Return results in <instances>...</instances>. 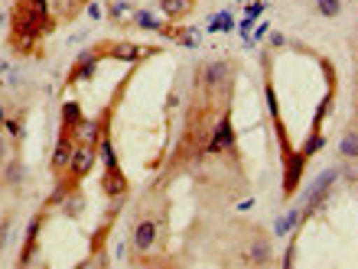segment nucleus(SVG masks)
<instances>
[{
  "mask_svg": "<svg viewBox=\"0 0 358 269\" xmlns=\"http://www.w3.org/2000/svg\"><path fill=\"white\" fill-rule=\"evenodd\" d=\"M94 162H98V146H92V143H76L72 159H69V169H66L69 178H72V182H82L94 169Z\"/></svg>",
  "mask_w": 358,
  "mask_h": 269,
  "instance_id": "1",
  "label": "nucleus"
},
{
  "mask_svg": "<svg viewBox=\"0 0 358 269\" xmlns=\"http://www.w3.org/2000/svg\"><path fill=\"white\" fill-rule=\"evenodd\" d=\"M231 78H235V72H231V62H225V59L208 62L206 72H202V84L212 88V91H228V88H231Z\"/></svg>",
  "mask_w": 358,
  "mask_h": 269,
  "instance_id": "2",
  "label": "nucleus"
},
{
  "mask_svg": "<svg viewBox=\"0 0 358 269\" xmlns=\"http://www.w3.org/2000/svg\"><path fill=\"white\" fill-rule=\"evenodd\" d=\"M157 237H160V224H157V217H143V221L134 224L131 243H134V250H137V253L153 250V243H157Z\"/></svg>",
  "mask_w": 358,
  "mask_h": 269,
  "instance_id": "3",
  "label": "nucleus"
},
{
  "mask_svg": "<svg viewBox=\"0 0 358 269\" xmlns=\"http://www.w3.org/2000/svg\"><path fill=\"white\" fill-rule=\"evenodd\" d=\"M235 146V130H231V121H228V114L222 121L215 123V130H212V139H208V153H225V149Z\"/></svg>",
  "mask_w": 358,
  "mask_h": 269,
  "instance_id": "4",
  "label": "nucleus"
},
{
  "mask_svg": "<svg viewBox=\"0 0 358 269\" xmlns=\"http://www.w3.org/2000/svg\"><path fill=\"white\" fill-rule=\"evenodd\" d=\"M72 149H76L72 137H69V133H62V137H59V143H56V149H52V159H49V166H52V172H56V176H62V172L69 169Z\"/></svg>",
  "mask_w": 358,
  "mask_h": 269,
  "instance_id": "5",
  "label": "nucleus"
},
{
  "mask_svg": "<svg viewBox=\"0 0 358 269\" xmlns=\"http://www.w3.org/2000/svg\"><path fill=\"white\" fill-rule=\"evenodd\" d=\"M303 166H306V156H303V153L287 156V169H283V192H287V195H293V188L300 185Z\"/></svg>",
  "mask_w": 358,
  "mask_h": 269,
  "instance_id": "6",
  "label": "nucleus"
},
{
  "mask_svg": "<svg viewBox=\"0 0 358 269\" xmlns=\"http://www.w3.org/2000/svg\"><path fill=\"white\" fill-rule=\"evenodd\" d=\"M108 52H111V59H117V62H137L141 56H153V49H143V46H137V43H127V39L114 43Z\"/></svg>",
  "mask_w": 358,
  "mask_h": 269,
  "instance_id": "7",
  "label": "nucleus"
},
{
  "mask_svg": "<svg viewBox=\"0 0 358 269\" xmlns=\"http://www.w3.org/2000/svg\"><path fill=\"white\" fill-rule=\"evenodd\" d=\"M69 137H76L78 143H92V146H98V139H101V123H98V121H85V117H82V121L69 130Z\"/></svg>",
  "mask_w": 358,
  "mask_h": 269,
  "instance_id": "8",
  "label": "nucleus"
},
{
  "mask_svg": "<svg viewBox=\"0 0 358 269\" xmlns=\"http://www.w3.org/2000/svg\"><path fill=\"white\" fill-rule=\"evenodd\" d=\"M248 260L255 263V266H267L273 260V243L267 237H255L251 247H248Z\"/></svg>",
  "mask_w": 358,
  "mask_h": 269,
  "instance_id": "9",
  "label": "nucleus"
},
{
  "mask_svg": "<svg viewBox=\"0 0 358 269\" xmlns=\"http://www.w3.org/2000/svg\"><path fill=\"white\" fill-rule=\"evenodd\" d=\"M98 56H101V52H94V49H88V52H82V56L76 59V68H72V82H82V78H92V75H94V66H98Z\"/></svg>",
  "mask_w": 358,
  "mask_h": 269,
  "instance_id": "10",
  "label": "nucleus"
},
{
  "mask_svg": "<svg viewBox=\"0 0 358 269\" xmlns=\"http://www.w3.org/2000/svg\"><path fill=\"white\" fill-rule=\"evenodd\" d=\"M303 224V211L300 208H290V211L283 214V217H277V224H273V233H277V237H287V233H296V227H300Z\"/></svg>",
  "mask_w": 358,
  "mask_h": 269,
  "instance_id": "11",
  "label": "nucleus"
},
{
  "mask_svg": "<svg viewBox=\"0 0 358 269\" xmlns=\"http://www.w3.org/2000/svg\"><path fill=\"white\" fill-rule=\"evenodd\" d=\"M196 0H160V13L166 20H186Z\"/></svg>",
  "mask_w": 358,
  "mask_h": 269,
  "instance_id": "12",
  "label": "nucleus"
},
{
  "mask_svg": "<svg viewBox=\"0 0 358 269\" xmlns=\"http://www.w3.org/2000/svg\"><path fill=\"white\" fill-rule=\"evenodd\" d=\"M104 192L114 198H124L127 192V178L121 176V169H108V176H104Z\"/></svg>",
  "mask_w": 358,
  "mask_h": 269,
  "instance_id": "13",
  "label": "nucleus"
},
{
  "mask_svg": "<svg viewBox=\"0 0 358 269\" xmlns=\"http://www.w3.org/2000/svg\"><path fill=\"white\" fill-rule=\"evenodd\" d=\"M23 176H27V169H23V162H20L17 156H10L7 162H3V182L7 185H23Z\"/></svg>",
  "mask_w": 358,
  "mask_h": 269,
  "instance_id": "14",
  "label": "nucleus"
},
{
  "mask_svg": "<svg viewBox=\"0 0 358 269\" xmlns=\"http://www.w3.org/2000/svg\"><path fill=\"white\" fill-rule=\"evenodd\" d=\"M82 211H85V195L72 188V192L66 195V201H62V214H66V217H78Z\"/></svg>",
  "mask_w": 358,
  "mask_h": 269,
  "instance_id": "15",
  "label": "nucleus"
},
{
  "mask_svg": "<svg viewBox=\"0 0 358 269\" xmlns=\"http://www.w3.org/2000/svg\"><path fill=\"white\" fill-rule=\"evenodd\" d=\"M339 153H342V159L355 162V156H358V133L355 130H345V137L339 139Z\"/></svg>",
  "mask_w": 358,
  "mask_h": 269,
  "instance_id": "16",
  "label": "nucleus"
},
{
  "mask_svg": "<svg viewBox=\"0 0 358 269\" xmlns=\"http://www.w3.org/2000/svg\"><path fill=\"white\" fill-rule=\"evenodd\" d=\"M82 117H85V114H82V107H78L76 101H69L66 107H62V127H66V133L72 130V127H76V123L82 121Z\"/></svg>",
  "mask_w": 358,
  "mask_h": 269,
  "instance_id": "17",
  "label": "nucleus"
},
{
  "mask_svg": "<svg viewBox=\"0 0 358 269\" xmlns=\"http://www.w3.org/2000/svg\"><path fill=\"white\" fill-rule=\"evenodd\" d=\"M98 153H101V159H104V169H121L117 166V153H114V146H111V139L108 137L98 139Z\"/></svg>",
  "mask_w": 358,
  "mask_h": 269,
  "instance_id": "18",
  "label": "nucleus"
},
{
  "mask_svg": "<svg viewBox=\"0 0 358 269\" xmlns=\"http://www.w3.org/2000/svg\"><path fill=\"white\" fill-rule=\"evenodd\" d=\"M235 29V20H231V13H218V17L208 20V33H231Z\"/></svg>",
  "mask_w": 358,
  "mask_h": 269,
  "instance_id": "19",
  "label": "nucleus"
},
{
  "mask_svg": "<svg viewBox=\"0 0 358 269\" xmlns=\"http://www.w3.org/2000/svg\"><path fill=\"white\" fill-rule=\"evenodd\" d=\"M322 146H326V137H322L320 130H313V133H310V139L303 143V149H300V153H303V156H306V159H310V156H316V153H320Z\"/></svg>",
  "mask_w": 358,
  "mask_h": 269,
  "instance_id": "20",
  "label": "nucleus"
},
{
  "mask_svg": "<svg viewBox=\"0 0 358 269\" xmlns=\"http://www.w3.org/2000/svg\"><path fill=\"white\" fill-rule=\"evenodd\" d=\"M316 13H320V17H326V20L339 17V13H342V0H316Z\"/></svg>",
  "mask_w": 358,
  "mask_h": 269,
  "instance_id": "21",
  "label": "nucleus"
},
{
  "mask_svg": "<svg viewBox=\"0 0 358 269\" xmlns=\"http://www.w3.org/2000/svg\"><path fill=\"white\" fill-rule=\"evenodd\" d=\"M0 130H7V137L13 139V143H20V139H23V121L7 114V121H3V127H0Z\"/></svg>",
  "mask_w": 358,
  "mask_h": 269,
  "instance_id": "22",
  "label": "nucleus"
},
{
  "mask_svg": "<svg viewBox=\"0 0 358 269\" xmlns=\"http://www.w3.org/2000/svg\"><path fill=\"white\" fill-rule=\"evenodd\" d=\"M134 23H137V26H143V29H163L160 20H153L147 10H134Z\"/></svg>",
  "mask_w": 358,
  "mask_h": 269,
  "instance_id": "23",
  "label": "nucleus"
},
{
  "mask_svg": "<svg viewBox=\"0 0 358 269\" xmlns=\"http://www.w3.org/2000/svg\"><path fill=\"white\" fill-rule=\"evenodd\" d=\"M72 188H76V182H72V178H69V182H62V185H59L56 192L49 195V204H62V201H66V195L72 192Z\"/></svg>",
  "mask_w": 358,
  "mask_h": 269,
  "instance_id": "24",
  "label": "nucleus"
},
{
  "mask_svg": "<svg viewBox=\"0 0 358 269\" xmlns=\"http://www.w3.org/2000/svg\"><path fill=\"white\" fill-rule=\"evenodd\" d=\"M10 233H13V217H0V250L7 247V240H10Z\"/></svg>",
  "mask_w": 358,
  "mask_h": 269,
  "instance_id": "25",
  "label": "nucleus"
},
{
  "mask_svg": "<svg viewBox=\"0 0 358 269\" xmlns=\"http://www.w3.org/2000/svg\"><path fill=\"white\" fill-rule=\"evenodd\" d=\"M179 43H182L186 49H196L199 46V33L196 29H182V33H179Z\"/></svg>",
  "mask_w": 358,
  "mask_h": 269,
  "instance_id": "26",
  "label": "nucleus"
},
{
  "mask_svg": "<svg viewBox=\"0 0 358 269\" xmlns=\"http://www.w3.org/2000/svg\"><path fill=\"white\" fill-rule=\"evenodd\" d=\"M264 7H267L264 0H248L245 13H248V17H251V20H257V17H261V13H264Z\"/></svg>",
  "mask_w": 358,
  "mask_h": 269,
  "instance_id": "27",
  "label": "nucleus"
},
{
  "mask_svg": "<svg viewBox=\"0 0 358 269\" xmlns=\"http://www.w3.org/2000/svg\"><path fill=\"white\" fill-rule=\"evenodd\" d=\"M296 260V243H287V253H283V269H290Z\"/></svg>",
  "mask_w": 358,
  "mask_h": 269,
  "instance_id": "28",
  "label": "nucleus"
},
{
  "mask_svg": "<svg viewBox=\"0 0 358 269\" xmlns=\"http://www.w3.org/2000/svg\"><path fill=\"white\" fill-rule=\"evenodd\" d=\"M7 159H10V137H3V133H0V166H3Z\"/></svg>",
  "mask_w": 358,
  "mask_h": 269,
  "instance_id": "29",
  "label": "nucleus"
},
{
  "mask_svg": "<svg viewBox=\"0 0 358 269\" xmlns=\"http://www.w3.org/2000/svg\"><path fill=\"white\" fill-rule=\"evenodd\" d=\"M85 10H88V17H92V20H101V17H104L101 3H94V0H88V3H85Z\"/></svg>",
  "mask_w": 358,
  "mask_h": 269,
  "instance_id": "30",
  "label": "nucleus"
},
{
  "mask_svg": "<svg viewBox=\"0 0 358 269\" xmlns=\"http://www.w3.org/2000/svg\"><path fill=\"white\" fill-rule=\"evenodd\" d=\"M124 13H127V3H111V17L114 20H121Z\"/></svg>",
  "mask_w": 358,
  "mask_h": 269,
  "instance_id": "31",
  "label": "nucleus"
},
{
  "mask_svg": "<svg viewBox=\"0 0 358 269\" xmlns=\"http://www.w3.org/2000/svg\"><path fill=\"white\" fill-rule=\"evenodd\" d=\"M267 33H271V26H267V23H261V26L255 29V39H251V43H257V39H267Z\"/></svg>",
  "mask_w": 358,
  "mask_h": 269,
  "instance_id": "32",
  "label": "nucleus"
},
{
  "mask_svg": "<svg viewBox=\"0 0 358 269\" xmlns=\"http://www.w3.org/2000/svg\"><path fill=\"white\" fill-rule=\"evenodd\" d=\"M342 176H345V182H349V185H355V166H345V172H342Z\"/></svg>",
  "mask_w": 358,
  "mask_h": 269,
  "instance_id": "33",
  "label": "nucleus"
},
{
  "mask_svg": "<svg viewBox=\"0 0 358 269\" xmlns=\"http://www.w3.org/2000/svg\"><path fill=\"white\" fill-rule=\"evenodd\" d=\"M251 26H255V20H251V17H245V20H241V33H248V29H251Z\"/></svg>",
  "mask_w": 358,
  "mask_h": 269,
  "instance_id": "34",
  "label": "nucleus"
},
{
  "mask_svg": "<svg viewBox=\"0 0 358 269\" xmlns=\"http://www.w3.org/2000/svg\"><path fill=\"white\" fill-rule=\"evenodd\" d=\"M271 43H273V46H283V43H287V39H283L280 33H271Z\"/></svg>",
  "mask_w": 358,
  "mask_h": 269,
  "instance_id": "35",
  "label": "nucleus"
},
{
  "mask_svg": "<svg viewBox=\"0 0 358 269\" xmlns=\"http://www.w3.org/2000/svg\"><path fill=\"white\" fill-rule=\"evenodd\" d=\"M7 104H3V101H0V127H3V121H7Z\"/></svg>",
  "mask_w": 358,
  "mask_h": 269,
  "instance_id": "36",
  "label": "nucleus"
},
{
  "mask_svg": "<svg viewBox=\"0 0 358 269\" xmlns=\"http://www.w3.org/2000/svg\"><path fill=\"white\" fill-rule=\"evenodd\" d=\"M238 3H248V0H238Z\"/></svg>",
  "mask_w": 358,
  "mask_h": 269,
  "instance_id": "37",
  "label": "nucleus"
}]
</instances>
